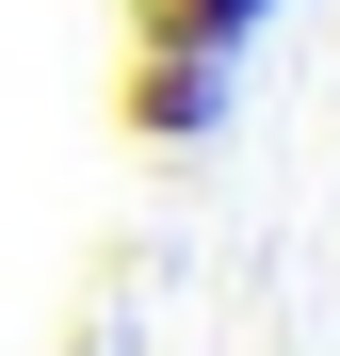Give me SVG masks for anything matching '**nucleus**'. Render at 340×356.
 Returning <instances> with one entry per match:
<instances>
[{"label":"nucleus","instance_id":"obj_1","mask_svg":"<svg viewBox=\"0 0 340 356\" xmlns=\"http://www.w3.org/2000/svg\"><path fill=\"white\" fill-rule=\"evenodd\" d=\"M227 97H243V65H211V49H130V65H113V130L179 162V146L227 130Z\"/></svg>","mask_w":340,"mask_h":356},{"label":"nucleus","instance_id":"obj_2","mask_svg":"<svg viewBox=\"0 0 340 356\" xmlns=\"http://www.w3.org/2000/svg\"><path fill=\"white\" fill-rule=\"evenodd\" d=\"M275 33V0H130V49H211V65H243Z\"/></svg>","mask_w":340,"mask_h":356}]
</instances>
